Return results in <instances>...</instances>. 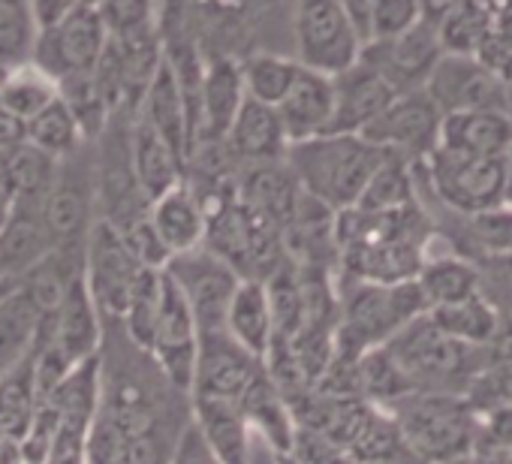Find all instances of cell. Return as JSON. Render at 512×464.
<instances>
[{"mask_svg":"<svg viewBox=\"0 0 512 464\" xmlns=\"http://www.w3.org/2000/svg\"><path fill=\"white\" fill-rule=\"evenodd\" d=\"M299 199H302V187L290 166H278V160H266L256 169H250L244 184V202L263 217H269L275 226L290 223Z\"/></svg>","mask_w":512,"mask_h":464,"instance_id":"27","label":"cell"},{"mask_svg":"<svg viewBox=\"0 0 512 464\" xmlns=\"http://www.w3.org/2000/svg\"><path fill=\"white\" fill-rule=\"evenodd\" d=\"M58 94H61L58 82L46 70L28 61L7 70L4 82H0V109H7L19 121H28L40 109H46Z\"/></svg>","mask_w":512,"mask_h":464,"instance_id":"33","label":"cell"},{"mask_svg":"<svg viewBox=\"0 0 512 464\" xmlns=\"http://www.w3.org/2000/svg\"><path fill=\"white\" fill-rule=\"evenodd\" d=\"M79 139H82V127L61 94L46 109H40L34 118L25 121V142L55 160L70 157L79 148Z\"/></svg>","mask_w":512,"mask_h":464,"instance_id":"34","label":"cell"},{"mask_svg":"<svg viewBox=\"0 0 512 464\" xmlns=\"http://www.w3.org/2000/svg\"><path fill=\"white\" fill-rule=\"evenodd\" d=\"M22 284V275H0V305H4Z\"/></svg>","mask_w":512,"mask_h":464,"instance_id":"52","label":"cell"},{"mask_svg":"<svg viewBox=\"0 0 512 464\" xmlns=\"http://www.w3.org/2000/svg\"><path fill=\"white\" fill-rule=\"evenodd\" d=\"M263 371H266L263 359L250 356L226 332L199 335V356H196V374H193L196 395H220V398L238 401Z\"/></svg>","mask_w":512,"mask_h":464,"instance_id":"14","label":"cell"},{"mask_svg":"<svg viewBox=\"0 0 512 464\" xmlns=\"http://www.w3.org/2000/svg\"><path fill=\"white\" fill-rule=\"evenodd\" d=\"M244 97L241 64L232 58H214L199 73V139L220 142Z\"/></svg>","mask_w":512,"mask_h":464,"instance_id":"21","label":"cell"},{"mask_svg":"<svg viewBox=\"0 0 512 464\" xmlns=\"http://www.w3.org/2000/svg\"><path fill=\"white\" fill-rule=\"evenodd\" d=\"M440 115L506 109V82L476 55L443 52L422 88Z\"/></svg>","mask_w":512,"mask_h":464,"instance_id":"10","label":"cell"},{"mask_svg":"<svg viewBox=\"0 0 512 464\" xmlns=\"http://www.w3.org/2000/svg\"><path fill=\"white\" fill-rule=\"evenodd\" d=\"M506 112L512 118V82H506Z\"/></svg>","mask_w":512,"mask_h":464,"instance_id":"55","label":"cell"},{"mask_svg":"<svg viewBox=\"0 0 512 464\" xmlns=\"http://www.w3.org/2000/svg\"><path fill=\"white\" fill-rule=\"evenodd\" d=\"M299 67L302 64L296 58H284V55H269V52L250 55L241 64L244 94L253 97V100H260V103L278 106L284 100V94L290 91Z\"/></svg>","mask_w":512,"mask_h":464,"instance_id":"37","label":"cell"},{"mask_svg":"<svg viewBox=\"0 0 512 464\" xmlns=\"http://www.w3.org/2000/svg\"><path fill=\"white\" fill-rule=\"evenodd\" d=\"M163 269L175 281L181 296L187 299V305L196 317L199 335L223 332L226 308L232 302L235 287L241 284V275L205 245L169 257V263Z\"/></svg>","mask_w":512,"mask_h":464,"instance_id":"7","label":"cell"},{"mask_svg":"<svg viewBox=\"0 0 512 464\" xmlns=\"http://www.w3.org/2000/svg\"><path fill=\"white\" fill-rule=\"evenodd\" d=\"M139 260L130 254L121 229L112 220H97L88 232V245H85V284L97 302L100 311L121 317L130 287L139 275Z\"/></svg>","mask_w":512,"mask_h":464,"instance_id":"11","label":"cell"},{"mask_svg":"<svg viewBox=\"0 0 512 464\" xmlns=\"http://www.w3.org/2000/svg\"><path fill=\"white\" fill-rule=\"evenodd\" d=\"M413 281H416V287L422 293L425 311L479 293V272H476L473 260H467V257L422 260Z\"/></svg>","mask_w":512,"mask_h":464,"instance_id":"29","label":"cell"},{"mask_svg":"<svg viewBox=\"0 0 512 464\" xmlns=\"http://www.w3.org/2000/svg\"><path fill=\"white\" fill-rule=\"evenodd\" d=\"M479 272V293L503 314L512 317V251L509 254H482L473 260Z\"/></svg>","mask_w":512,"mask_h":464,"instance_id":"43","label":"cell"},{"mask_svg":"<svg viewBox=\"0 0 512 464\" xmlns=\"http://www.w3.org/2000/svg\"><path fill=\"white\" fill-rule=\"evenodd\" d=\"M160 293H163V269H139V275L130 287L127 305L121 311V320H124L130 341L142 350H148L151 338H154Z\"/></svg>","mask_w":512,"mask_h":464,"instance_id":"36","label":"cell"},{"mask_svg":"<svg viewBox=\"0 0 512 464\" xmlns=\"http://www.w3.org/2000/svg\"><path fill=\"white\" fill-rule=\"evenodd\" d=\"M440 55H443V46H440L437 28L422 19L419 25H413L410 31L398 37L365 43L359 58L368 67H374L395 88V94H404V91L425 88Z\"/></svg>","mask_w":512,"mask_h":464,"instance_id":"12","label":"cell"},{"mask_svg":"<svg viewBox=\"0 0 512 464\" xmlns=\"http://www.w3.org/2000/svg\"><path fill=\"white\" fill-rule=\"evenodd\" d=\"M440 464H512L509 455H482V452H467V455H458L452 461H440Z\"/></svg>","mask_w":512,"mask_h":464,"instance_id":"49","label":"cell"},{"mask_svg":"<svg viewBox=\"0 0 512 464\" xmlns=\"http://www.w3.org/2000/svg\"><path fill=\"white\" fill-rule=\"evenodd\" d=\"M428 317L434 320V326L440 332H446L449 338H455L461 344H473V347H485L503 320V314L482 293H473L467 299L431 308Z\"/></svg>","mask_w":512,"mask_h":464,"instance_id":"30","label":"cell"},{"mask_svg":"<svg viewBox=\"0 0 512 464\" xmlns=\"http://www.w3.org/2000/svg\"><path fill=\"white\" fill-rule=\"evenodd\" d=\"M184 166L187 163L172 151V145L145 118H139L133 127V139H130V172H133L139 193L148 202L157 199L160 193L184 181L181 178Z\"/></svg>","mask_w":512,"mask_h":464,"instance_id":"24","label":"cell"},{"mask_svg":"<svg viewBox=\"0 0 512 464\" xmlns=\"http://www.w3.org/2000/svg\"><path fill=\"white\" fill-rule=\"evenodd\" d=\"M193 422L220 464H250V443H247L250 422L244 419L241 404L235 398L196 395Z\"/></svg>","mask_w":512,"mask_h":464,"instance_id":"23","label":"cell"},{"mask_svg":"<svg viewBox=\"0 0 512 464\" xmlns=\"http://www.w3.org/2000/svg\"><path fill=\"white\" fill-rule=\"evenodd\" d=\"M37 43V25L28 0H0V64L7 70L28 64Z\"/></svg>","mask_w":512,"mask_h":464,"instance_id":"39","label":"cell"},{"mask_svg":"<svg viewBox=\"0 0 512 464\" xmlns=\"http://www.w3.org/2000/svg\"><path fill=\"white\" fill-rule=\"evenodd\" d=\"M362 34L341 0H299L296 61L308 70L338 76L362 55Z\"/></svg>","mask_w":512,"mask_h":464,"instance_id":"6","label":"cell"},{"mask_svg":"<svg viewBox=\"0 0 512 464\" xmlns=\"http://www.w3.org/2000/svg\"><path fill=\"white\" fill-rule=\"evenodd\" d=\"M404 443L425 461L440 464L473 449L476 407L458 392H407L386 404Z\"/></svg>","mask_w":512,"mask_h":464,"instance_id":"3","label":"cell"},{"mask_svg":"<svg viewBox=\"0 0 512 464\" xmlns=\"http://www.w3.org/2000/svg\"><path fill=\"white\" fill-rule=\"evenodd\" d=\"M148 217L172 257L205 245L208 211H205L202 199L196 196V190L184 181H178L175 187H169L166 193L151 199Z\"/></svg>","mask_w":512,"mask_h":464,"instance_id":"18","label":"cell"},{"mask_svg":"<svg viewBox=\"0 0 512 464\" xmlns=\"http://www.w3.org/2000/svg\"><path fill=\"white\" fill-rule=\"evenodd\" d=\"M485 368L512 371V317H503L494 338L485 344Z\"/></svg>","mask_w":512,"mask_h":464,"instance_id":"45","label":"cell"},{"mask_svg":"<svg viewBox=\"0 0 512 464\" xmlns=\"http://www.w3.org/2000/svg\"><path fill=\"white\" fill-rule=\"evenodd\" d=\"M40 317L43 311L22 281L19 290L0 305V374L13 368L31 350Z\"/></svg>","mask_w":512,"mask_h":464,"instance_id":"32","label":"cell"},{"mask_svg":"<svg viewBox=\"0 0 512 464\" xmlns=\"http://www.w3.org/2000/svg\"><path fill=\"white\" fill-rule=\"evenodd\" d=\"M509 458H512V452H509Z\"/></svg>","mask_w":512,"mask_h":464,"instance_id":"58","label":"cell"},{"mask_svg":"<svg viewBox=\"0 0 512 464\" xmlns=\"http://www.w3.org/2000/svg\"><path fill=\"white\" fill-rule=\"evenodd\" d=\"M106 43H109V28L100 10L82 0L67 19L37 34L31 64L46 70L55 82L76 73H94Z\"/></svg>","mask_w":512,"mask_h":464,"instance_id":"8","label":"cell"},{"mask_svg":"<svg viewBox=\"0 0 512 464\" xmlns=\"http://www.w3.org/2000/svg\"><path fill=\"white\" fill-rule=\"evenodd\" d=\"M503 205L512 208V148L503 157Z\"/></svg>","mask_w":512,"mask_h":464,"instance_id":"50","label":"cell"},{"mask_svg":"<svg viewBox=\"0 0 512 464\" xmlns=\"http://www.w3.org/2000/svg\"><path fill=\"white\" fill-rule=\"evenodd\" d=\"M419 22H422L419 0H371L368 22H365V43L398 37Z\"/></svg>","mask_w":512,"mask_h":464,"instance_id":"40","label":"cell"},{"mask_svg":"<svg viewBox=\"0 0 512 464\" xmlns=\"http://www.w3.org/2000/svg\"><path fill=\"white\" fill-rule=\"evenodd\" d=\"M278 464H296V461L290 458V452H281V458H278Z\"/></svg>","mask_w":512,"mask_h":464,"instance_id":"56","label":"cell"},{"mask_svg":"<svg viewBox=\"0 0 512 464\" xmlns=\"http://www.w3.org/2000/svg\"><path fill=\"white\" fill-rule=\"evenodd\" d=\"M389 356L404 371L413 392H458L464 395L485 368V347L461 344L440 332L425 314L404 323L386 344Z\"/></svg>","mask_w":512,"mask_h":464,"instance_id":"2","label":"cell"},{"mask_svg":"<svg viewBox=\"0 0 512 464\" xmlns=\"http://www.w3.org/2000/svg\"><path fill=\"white\" fill-rule=\"evenodd\" d=\"M22 142H25V121H19L7 109H0V151H10Z\"/></svg>","mask_w":512,"mask_h":464,"instance_id":"47","label":"cell"},{"mask_svg":"<svg viewBox=\"0 0 512 464\" xmlns=\"http://www.w3.org/2000/svg\"><path fill=\"white\" fill-rule=\"evenodd\" d=\"M419 314H425V302L413 278L395 284L353 278V287L344 296L332 353L359 359L365 350L386 344L404 323Z\"/></svg>","mask_w":512,"mask_h":464,"instance_id":"4","label":"cell"},{"mask_svg":"<svg viewBox=\"0 0 512 464\" xmlns=\"http://www.w3.org/2000/svg\"><path fill=\"white\" fill-rule=\"evenodd\" d=\"M82 0H28V10H31V19L37 25V34L58 25L61 19H67Z\"/></svg>","mask_w":512,"mask_h":464,"instance_id":"46","label":"cell"},{"mask_svg":"<svg viewBox=\"0 0 512 464\" xmlns=\"http://www.w3.org/2000/svg\"><path fill=\"white\" fill-rule=\"evenodd\" d=\"M497 13L491 10L488 0H461L452 7L434 28L440 37L443 52L449 55H476L488 34L494 31Z\"/></svg>","mask_w":512,"mask_h":464,"instance_id":"31","label":"cell"},{"mask_svg":"<svg viewBox=\"0 0 512 464\" xmlns=\"http://www.w3.org/2000/svg\"><path fill=\"white\" fill-rule=\"evenodd\" d=\"M85 4H91V7H100V4H103V0H85Z\"/></svg>","mask_w":512,"mask_h":464,"instance_id":"57","label":"cell"},{"mask_svg":"<svg viewBox=\"0 0 512 464\" xmlns=\"http://www.w3.org/2000/svg\"><path fill=\"white\" fill-rule=\"evenodd\" d=\"M440 112L425 91L395 94L392 103L359 133L383 151L401 154L410 163H422L440 139Z\"/></svg>","mask_w":512,"mask_h":464,"instance_id":"9","label":"cell"},{"mask_svg":"<svg viewBox=\"0 0 512 464\" xmlns=\"http://www.w3.org/2000/svg\"><path fill=\"white\" fill-rule=\"evenodd\" d=\"M223 332L244 347L250 356L266 359L272 341H275V317H272V299L269 287L260 278H241V284L232 293V302L226 308Z\"/></svg>","mask_w":512,"mask_h":464,"instance_id":"20","label":"cell"},{"mask_svg":"<svg viewBox=\"0 0 512 464\" xmlns=\"http://www.w3.org/2000/svg\"><path fill=\"white\" fill-rule=\"evenodd\" d=\"M437 145L479 157H506V151L512 148V118L506 109L443 115Z\"/></svg>","mask_w":512,"mask_h":464,"instance_id":"22","label":"cell"},{"mask_svg":"<svg viewBox=\"0 0 512 464\" xmlns=\"http://www.w3.org/2000/svg\"><path fill=\"white\" fill-rule=\"evenodd\" d=\"M145 112L142 118L172 145V151L187 163L193 154V130H190V109L184 100V88L178 82V73L172 61L160 58L145 91Z\"/></svg>","mask_w":512,"mask_h":464,"instance_id":"16","label":"cell"},{"mask_svg":"<svg viewBox=\"0 0 512 464\" xmlns=\"http://www.w3.org/2000/svg\"><path fill=\"white\" fill-rule=\"evenodd\" d=\"M226 145L232 148L235 157L250 160V163H266V160H284L290 142L284 121L278 115V106L260 103L253 97H244L238 106L229 130H226Z\"/></svg>","mask_w":512,"mask_h":464,"instance_id":"19","label":"cell"},{"mask_svg":"<svg viewBox=\"0 0 512 464\" xmlns=\"http://www.w3.org/2000/svg\"><path fill=\"white\" fill-rule=\"evenodd\" d=\"M335 109L326 133H362L395 97V88L362 58L332 76Z\"/></svg>","mask_w":512,"mask_h":464,"instance_id":"15","label":"cell"},{"mask_svg":"<svg viewBox=\"0 0 512 464\" xmlns=\"http://www.w3.org/2000/svg\"><path fill=\"white\" fill-rule=\"evenodd\" d=\"M494 13H512V0H488Z\"/></svg>","mask_w":512,"mask_h":464,"instance_id":"54","label":"cell"},{"mask_svg":"<svg viewBox=\"0 0 512 464\" xmlns=\"http://www.w3.org/2000/svg\"><path fill=\"white\" fill-rule=\"evenodd\" d=\"M37 410V368H34V344L31 350L0 374V434L22 440Z\"/></svg>","mask_w":512,"mask_h":464,"instance_id":"28","label":"cell"},{"mask_svg":"<svg viewBox=\"0 0 512 464\" xmlns=\"http://www.w3.org/2000/svg\"><path fill=\"white\" fill-rule=\"evenodd\" d=\"M413 166L416 163L404 160L401 154L386 151L383 163L377 166V172L371 175L365 193L359 196V202L353 208H362V211H392V208H404V205L416 202Z\"/></svg>","mask_w":512,"mask_h":464,"instance_id":"35","label":"cell"},{"mask_svg":"<svg viewBox=\"0 0 512 464\" xmlns=\"http://www.w3.org/2000/svg\"><path fill=\"white\" fill-rule=\"evenodd\" d=\"M238 404H241L244 419L263 437H269L275 452H290V443L296 434V416L266 371L250 383V389L238 398Z\"/></svg>","mask_w":512,"mask_h":464,"instance_id":"26","label":"cell"},{"mask_svg":"<svg viewBox=\"0 0 512 464\" xmlns=\"http://www.w3.org/2000/svg\"><path fill=\"white\" fill-rule=\"evenodd\" d=\"M365 464H425L413 449L407 452H398V455H389V458H380V461H365Z\"/></svg>","mask_w":512,"mask_h":464,"instance_id":"51","label":"cell"},{"mask_svg":"<svg viewBox=\"0 0 512 464\" xmlns=\"http://www.w3.org/2000/svg\"><path fill=\"white\" fill-rule=\"evenodd\" d=\"M386 151L359 133H323L293 142L284 154L299 187L332 211L353 208Z\"/></svg>","mask_w":512,"mask_h":464,"instance_id":"1","label":"cell"},{"mask_svg":"<svg viewBox=\"0 0 512 464\" xmlns=\"http://www.w3.org/2000/svg\"><path fill=\"white\" fill-rule=\"evenodd\" d=\"M169 464H220V461L211 452V446L205 443V437L196 428V422L190 419L184 425V431L178 434V440H175V449H172Z\"/></svg>","mask_w":512,"mask_h":464,"instance_id":"44","label":"cell"},{"mask_svg":"<svg viewBox=\"0 0 512 464\" xmlns=\"http://www.w3.org/2000/svg\"><path fill=\"white\" fill-rule=\"evenodd\" d=\"M335 109V82L326 73L299 67L290 91L278 103V115L287 130V142H305L329 130Z\"/></svg>","mask_w":512,"mask_h":464,"instance_id":"17","label":"cell"},{"mask_svg":"<svg viewBox=\"0 0 512 464\" xmlns=\"http://www.w3.org/2000/svg\"><path fill=\"white\" fill-rule=\"evenodd\" d=\"M148 353H154L157 365L178 389H193L196 356H199V326L187 299L181 296L175 281L166 275V269H163L157 326H154Z\"/></svg>","mask_w":512,"mask_h":464,"instance_id":"13","label":"cell"},{"mask_svg":"<svg viewBox=\"0 0 512 464\" xmlns=\"http://www.w3.org/2000/svg\"><path fill=\"white\" fill-rule=\"evenodd\" d=\"M10 211H13V199L4 190H0V232H4V226L10 220Z\"/></svg>","mask_w":512,"mask_h":464,"instance_id":"53","label":"cell"},{"mask_svg":"<svg viewBox=\"0 0 512 464\" xmlns=\"http://www.w3.org/2000/svg\"><path fill=\"white\" fill-rule=\"evenodd\" d=\"M115 226L121 229V236H124L130 254L139 260V266H145V269H163L169 263L172 254L163 245V239L157 236V229H154V223L148 217V208L139 211V214H133V217H127V220H121V223H115Z\"/></svg>","mask_w":512,"mask_h":464,"instance_id":"41","label":"cell"},{"mask_svg":"<svg viewBox=\"0 0 512 464\" xmlns=\"http://www.w3.org/2000/svg\"><path fill=\"white\" fill-rule=\"evenodd\" d=\"M356 368H359V392H362V398L371 401V404L386 407V404H392L395 398L413 392V386L407 383L404 371L398 368V362L389 356V350H386L383 344L365 350V353L359 356Z\"/></svg>","mask_w":512,"mask_h":464,"instance_id":"38","label":"cell"},{"mask_svg":"<svg viewBox=\"0 0 512 464\" xmlns=\"http://www.w3.org/2000/svg\"><path fill=\"white\" fill-rule=\"evenodd\" d=\"M290 458L296 464H359L344 443L299 422H296V434L290 443Z\"/></svg>","mask_w":512,"mask_h":464,"instance_id":"42","label":"cell"},{"mask_svg":"<svg viewBox=\"0 0 512 464\" xmlns=\"http://www.w3.org/2000/svg\"><path fill=\"white\" fill-rule=\"evenodd\" d=\"M88 205H91V199H88L85 178L73 169H58L55 181L43 199V220H46V229H49V239H52L55 251L70 245L85 229Z\"/></svg>","mask_w":512,"mask_h":464,"instance_id":"25","label":"cell"},{"mask_svg":"<svg viewBox=\"0 0 512 464\" xmlns=\"http://www.w3.org/2000/svg\"><path fill=\"white\" fill-rule=\"evenodd\" d=\"M461 0H419V10H422V19L425 22H431V25H437L452 7H458Z\"/></svg>","mask_w":512,"mask_h":464,"instance_id":"48","label":"cell"},{"mask_svg":"<svg viewBox=\"0 0 512 464\" xmlns=\"http://www.w3.org/2000/svg\"><path fill=\"white\" fill-rule=\"evenodd\" d=\"M422 166L437 202L452 214H479L503 205V157H479L437 145Z\"/></svg>","mask_w":512,"mask_h":464,"instance_id":"5","label":"cell"}]
</instances>
